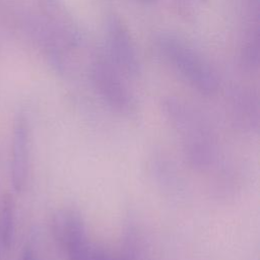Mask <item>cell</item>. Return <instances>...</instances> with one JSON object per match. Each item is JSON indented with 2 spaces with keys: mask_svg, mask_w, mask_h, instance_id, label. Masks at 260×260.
I'll use <instances>...</instances> for the list:
<instances>
[{
  "mask_svg": "<svg viewBox=\"0 0 260 260\" xmlns=\"http://www.w3.org/2000/svg\"><path fill=\"white\" fill-rule=\"evenodd\" d=\"M158 52L173 69L194 89L212 95L219 88L218 76L210 63L180 37L162 32L156 39Z\"/></svg>",
  "mask_w": 260,
  "mask_h": 260,
  "instance_id": "6da1fadb",
  "label": "cell"
},
{
  "mask_svg": "<svg viewBox=\"0 0 260 260\" xmlns=\"http://www.w3.org/2000/svg\"><path fill=\"white\" fill-rule=\"evenodd\" d=\"M164 113L174 128L184 138V150L190 162L196 167L208 166L213 157V143L202 115L192 106L177 98H167Z\"/></svg>",
  "mask_w": 260,
  "mask_h": 260,
  "instance_id": "7a4b0ae2",
  "label": "cell"
},
{
  "mask_svg": "<svg viewBox=\"0 0 260 260\" xmlns=\"http://www.w3.org/2000/svg\"><path fill=\"white\" fill-rule=\"evenodd\" d=\"M89 76L96 93L112 110L120 114L135 111V99L109 58L96 57L90 64Z\"/></svg>",
  "mask_w": 260,
  "mask_h": 260,
  "instance_id": "3957f363",
  "label": "cell"
},
{
  "mask_svg": "<svg viewBox=\"0 0 260 260\" xmlns=\"http://www.w3.org/2000/svg\"><path fill=\"white\" fill-rule=\"evenodd\" d=\"M107 46L110 61L127 77H136L140 73V59L137 48L124 20L116 13H110L105 22Z\"/></svg>",
  "mask_w": 260,
  "mask_h": 260,
  "instance_id": "277c9868",
  "label": "cell"
},
{
  "mask_svg": "<svg viewBox=\"0 0 260 260\" xmlns=\"http://www.w3.org/2000/svg\"><path fill=\"white\" fill-rule=\"evenodd\" d=\"M28 127L26 119L18 117L14 125L11 160V182L15 191H21L28 175Z\"/></svg>",
  "mask_w": 260,
  "mask_h": 260,
  "instance_id": "5b68a950",
  "label": "cell"
},
{
  "mask_svg": "<svg viewBox=\"0 0 260 260\" xmlns=\"http://www.w3.org/2000/svg\"><path fill=\"white\" fill-rule=\"evenodd\" d=\"M53 235L66 253L88 242L84 223L73 210H61L53 218Z\"/></svg>",
  "mask_w": 260,
  "mask_h": 260,
  "instance_id": "8992f818",
  "label": "cell"
},
{
  "mask_svg": "<svg viewBox=\"0 0 260 260\" xmlns=\"http://www.w3.org/2000/svg\"><path fill=\"white\" fill-rule=\"evenodd\" d=\"M47 21L54 26L74 49L81 41L79 27L63 0H38Z\"/></svg>",
  "mask_w": 260,
  "mask_h": 260,
  "instance_id": "52a82bcc",
  "label": "cell"
},
{
  "mask_svg": "<svg viewBox=\"0 0 260 260\" xmlns=\"http://www.w3.org/2000/svg\"><path fill=\"white\" fill-rule=\"evenodd\" d=\"M232 109L235 119L242 126H257L258 100L251 91L245 88L235 90L232 96Z\"/></svg>",
  "mask_w": 260,
  "mask_h": 260,
  "instance_id": "ba28073f",
  "label": "cell"
},
{
  "mask_svg": "<svg viewBox=\"0 0 260 260\" xmlns=\"http://www.w3.org/2000/svg\"><path fill=\"white\" fill-rule=\"evenodd\" d=\"M14 238V206L10 194L3 197L2 209V242L6 249H10Z\"/></svg>",
  "mask_w": 260,
  "mask_h": 260,
  "instance_id": "9c48e42d",
  "label": "cell"
},
{
  "mask_svg": "<svg viewBox=\"0 0 260 260\" xmlns=\"http://www.w3.org/2000/svg\"><path fill=\"white\" fill-rule=\"evenodd\" d=\"M67 254L69 260H126L124 258H114L102 249L92 246L89 242L71 250Z\"/></svg>",
  "mask_w": 260,
  "mask_h": 260,
  "instance_id": "30bf717a",
  "label": "cell"
},
{
  "mask_svg": "<svg viewBox=\"0 0 260 260\" xmlns=\"http://www.w3.org/2000/svg\"><path fill=\"white\" fill-rule=\"evenodd\" d=\"M178 12L185 18H193L198 8L197 0H172Z\"/></svg>",
  "mask_w": 260,
  "mask_h": 260,
  "instance_id": "8fae6325",
  "label": "cell"
},
{
  "mask_svg": "<svg viewBox=\"0 0 260 260\" xmlns=\"http://www.w3.org/2000/svg\"><path fill=\"white\" fill-rule=\"evenodd\" d=\"M20 260H37L35 251L32 250L31 247L27 246L23 249L21 256H20Z\"/></svg>",
  "mask_w": 260,
  "mask_h": 260,
  "instance_id": "7c38bea8",
  "label": "cell"
},
{
  "mask_svg": "<svg viewBox=\"0 0 260 260\" xmlns=\"http://www.w3.org/2000/svg\"><path fill=\"white\" fill-rule=\"evenodd\" d=\"M134 1L144 6H152L157 2V0H134Z\"/></svg>",
  "mask_w": 260,
  "mask_h": 260,
  "instance_id": "4fadbf2b",
  "label": "cell"
}]
</instances>
